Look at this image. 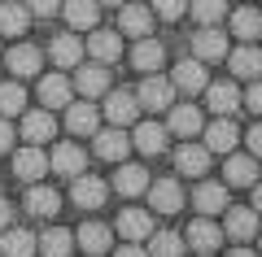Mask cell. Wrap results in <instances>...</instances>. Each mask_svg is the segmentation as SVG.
<instances>
[{"label": "cell", "mask_w": 262, "mask_h": 257, "mask_svg": "<svg viewBox=\"0 0 262 257\" xmlns=\"http://www.w3.org/2000/svg\"><path fill=\"white\" fill-rule=\"evenodd\" d=\"M136 101H140V109H170V105H175V83L153 70V74H144V83L136 87Z\"/></svg>", "instance_id": "6da1fadb"}, {"label": "cell", "mask_w": 262, "mask_h": 257, "mask_svg": "<svg viewBox=\"0 0 262 257\" xmlns=\"http://www.w3.org/2000/svg\"><path fill=\"white\" fill-rule=\"evenodd\" d=\"M227 157V166H223V183L227 188H253L258 183V157L253 153H223Z\"/></svg>", "instance_id": "7a4b0ae2"}, {"label": "cell", "mask_w": 262, "mask_h": 257, "mask_svg": "<svg viewBox=\"0 0 262 257\" xmlns=\"http://www.w3.org/2000/svg\"><path fill=\"white\" fill-rule=\"evenodd\" d=\"M105 196H110V183L96 179V175H83V170H79L75 183H70V201H75L79 209H101Z\"/></svg>", "instance_id": "3957f363"}, {"label": "cell", "mask_w": 262, "mask_h": 257, "mask_svg": "<svg viewBox=\"0 0 262 257\" xmlns=\"http://www.w3.org/2000/svg\"><path fill=\"white\" fill-rule=\"evenodd\" d=\"M192 57L196 61H223L227 57V31H219V22L201 27L192 35Z\"/></svg>", "instance_id": "277c9868"}, {"label": "cell", "mask_w": 262, "mask_h": 257, "mask_svg": "<svg viewBox=\"0 0 262 257\" xmlns=\"http://www.w3.org/2000/svg\"><path fill=\"white\" fill-rule=\"evenodd\" d=\"M201 135H206V148H210V153H232L236 139H241V131H236V122L227 118V113H214V122L201 127Z\"/></svg>", "instance_id": "5b68a950"}, {"label": "cell", "mask_w": 262, "mask_h": 257, "mask_svg": "<svg viewBox=\"0 0 262 257\" xmlns=\"http://www.w3.org/2000/svg\"><path fill=\"white\" fill-rule=\"evenodd\" d=\"M227 222H223V236L227 240H253L258 236V214L253 205H227Z\"/></svg>", "instance_id": "8992f818"}, {"label": "cell", "mask_w": 262, "mask_h": 257, "mask_svg": "<svg viewBox=\"0 0 262 257\" xmlns=\"http://www.w3.org/2000/svg\"><path fill=\"white\" fill-rule=\"evenodd\" d=\"M75 87L83 101H96V96L110 92V65H75Z\"/></svg>", "instance_id": "52a82bcc"}, {"label": "cell", "mask_w": 262, "mask_h": 257, "mask_svg": "<svg viewBox=\"0 0 262 257\" xmlns=\"http://www.w3.org/2000/svg\"><path fill=\"white\" fill-rule=\"evenodd\" d=\"M96 127H101V109L92 101H70L66 105V131L70 135H92Z\"/></svg>", "instance_id": "ba28073f"}, {"label": "cell", "mask_w": 262, "mask_h": 257, "mask_svg": "<svg viewBox=\"0 0 262 257\" xmlns=\"http://www.w3.org/2000/svg\"><path fill=\"white\" fill-rule=\"evenodd\" d=\"M105 118L110 127H127V122L140 118V101L136 92H105Z\"/></svg>", "instance_id": "9c48e42d"}, {"label": "cell", "mask_w": 262, "mask_h": 257, "mask_svg": "<svg viewBox=\"0 0 262 257\" xmlns=\"http://www.w3.org/2000/svg\"><path fill=\"white\" fill-rule=\"evenodd\" d=\"M175 170H184L188 179H206V170H210V148L206 144H179L175 148Z\"/></svg>", "instance_id": "30bf717a"}, {"label": "cell", "mask_w": 262, "mask_h": 257, "mask_svg": "<svg viewBox=\"0 0 262 257\" xmlns=\"http://www.w3.org/2000/svg\"><path fill=\"white\" fill-rule=\"evenodd\" d=\"M144 192H149V205L158 214H179L184 209V188H179L175 179H158V183H149Z\"/></svg>", "instance_id": "8fae6325"}, {"label": "cell", "mask_w": 262, "mask_h": 257, "mask_svg": "<svg viewBox=\"0 0 262 257\" xmlns=\"http://www.w3.org/2000/svg\"><path fill=\"white\" fill-rule=\"evenodd\" d=\"M201 109L196 105H170L166 109V135H201Z\"/></svg>", "instance_id": "7c38bea8"}, {"label": "cell", "mask_w": 262, "mask_h": 257, "mask_svg": "<svg viewBox=\"0 0 262 257\" xmlns=\"http://www.w3.org/2000/svg\"><path fill=\"white\" fill-rule=\"evenodd\" d=\"M227 65H232L236 79H262V53H258L253 44L227 48Z\"/></svg>", "instance_id": "4fadbf2b"}, {"label": "cell", "mask_w": 262, "mask_h": 257, "mask_svg": "<svg viewBox=\"0 0 262 257\" xmlns=\"http://www.w3.org/2000/svg\"><path fill=\"white\" fill-rule=\"evenodd\" d=\"M92 135H96V157H105V161H122L131 153V135H122V127H110V131L96 127Z\"/></svg>", "instance_id": "5bb4252c"}, {"label": "cell", "mask_w": 262, "mask_h": 257, "mask_svg": "<svg viewBox=\"0 0 262 257\" xmlns=\"http://www.w3.org/2000/svg\"><path fill=\"white\" fill-rule=\"evenodd\" d=\"M83 166H88V153H83L79 144H70V139H66V144H57L53 157H48V170H57V175H70V179H75Z\"/></svg>", "instance_id": "9a60e30c"}, {"label": "cell", "mask_w": 262, "mask_h": 257, "mask_svg": "<svg viewBox=\"0 0 262 257\" xmlns=\"http://www.w3.org/2000/svg\"><path fill=\"white\" fill-rule=\"evenodd\" d=\"M57 13H66V22L75 31H92L96 22H101V5H96V0H61Z\"/></svg>", "instance_id": "2e32d148"}, {"label": "cell", "mask_w": 262, "mask_h": 257, "mask_svg": "<svg viewBox=\"0 0 262 257\" xmlns=\"http://www.w3.org/2000/svg\"><path fill=\"white\" fill-rule=\"evenodd\" d=\"M88 53H92L101 65H114L122 57V35H118V31H96L92 27V35H88Z\"/></svg>", "instance_id": "e0dca14e"}, {"label": "cell", "mask_w": 262, "mask_h": 257, "mask_svg": "<svg viewBox=\"0 0 262 257\" xmlns=\"http://www.w3.org/2000/svg\"><path fill=\"white\" fill-rule=\"evenodd\" d=\"M118 31L131 39H140L153 31V13L144 9V5H131V0H122V13H118Z\"/></svg>", "instance_id": "ac0fdd59"}, {"label": "cell", "mask_w": 262, "mask_h": 257, "mask_svg": "<svg viewBox=\"0 0 262 257\" xmlns=\"http://www.w3.org/2000/svg\"><path fill=\"white\" fill-rule=\"evenodd\" d=\"M162 61H166V48H162L158 39H149V35H140V39H136V48H131V65H136L140 74L162 70Z\"/></svg>", "instance_id": "d6986e66"}, {"label": "cell", "mask_w": 262, "mask_h": 257, "mask_svg": "<svg viewBox=\"0 0 262 257\" xmlns=\"http://www.w3.org/2000/svg\"><path fill=\"white\" fill-rule=\"evenodd\" d=\"M201 92H206V109H210V113H227V118H232L236 105H241L236 83H206Z\"/></svg>", "instance_id": "ffe728a7"}, {"label": "cell", "mask_w": 262, "mask_h": 257, "mask_svg": "<svg viewBox=\"0 0 262 257\" xmlns=\"http://www.w3.org/2000/svg\"><path fill=\"white\" fill-rule=\"evenodd\" d=\"M75 240H79V248H83L88 257H101V253H110V244H114V231L105 227V222H83Z\"/></svg>", "instance_id": "44dd1931"}, {"label": "cell", "mask_w": 262, "mask_h": 257, "mask_svg": "<svg viewBox=\"0 0 262 257\" xmlns=\"http://www.w3.org/2000/svg\"><path fill=\"white\" fill-rule=\"evenodd\" d=\"M192 205L201 214H223L227 209V183H210V179H201V183H196V192H192Z\"/></svg>", "instance_id": "7402d4cb"}, {"label": "cell", "mask_w": 262, "mask_h": 257, "mask_svg": "<svg viewBox=\"0 0 262 257\" xmlns=\"http://www.w3.org/2000/svg\"><path fill=\"white\" fill-rule=\"evenodd\" d=\"M70 96H75V87H70L66 74H48V79H39V101H44V109H66Z\"/></svg>", "instance_id": "603a6c76"}, {"label": "cell", "mask_w": 262, "mask_h": 257, "mask_svg": "<svg viewBox=\"0 0 262 257\" xmlns=\"http://www.w3.org/2000/svg\"><path fill=\"white\" fill-rule=\"evenodd\" d=\"M170 83H175V92H201V87H206V61H196V57H192V61H179L175 65V74H170Z\"/></svg>", "instance_id": "cb8c5ba5"}, {"label": "cell", "mask_w": 262, "mask_h": 257, "mask_svg": "<svg viewBox=\"0 0 262 257\" xmlns=\"http://www.w3.org/2000/svg\"><path fill=\"white\" fill-rule=\"evenodd\" d=\"M44 170H48V157H44V148H39V144H31V148H22V153H13V175H18V179L35 183Z\"/></svg>", "instance_id": "d4e9b609"}, {"label": "cell", "mask_w": 262, "mask_h": 257, "mask_svg": "<svg viewBox=\"0 0 262 257\" xmlns=\"http://www.w3.org/2000/svg\"><path fill=\"white\" fill-rule=\"evenodd\" d=\"M22 135H27V144H48V139L57 135V122L48 109H31L27 118H22Z\"/></svg>", "instance_id": "484cf974"}, {"label": "cell", "mask_w": 262, "mask_h": 257, "mask_svg": "<svg viewBox=\"0 0 262 257\" xmlns=\"http://www.w3.org/2000/svg\"><path fill=\"white\" fill-rule=\"evenodd\" d=\"M35 253H44V257H70L75 253V236L66 227H48L44 236H35Z\"/></svg>", "instance_id": "4316f807"}, {"label": "cell", "mask_w": 262, "mask_h": 257, "mask_svg": "<svg viewBox=\"0 0 262 257\" xmlns=\"http://www.w3.org/2000/svg\"><path fill=\"white\" fill-rule=\"evenodd\" d=\"M131 148H140V153H149V157L166 153V127H162V122H140L136 135H131Z\"/></svg>", "instance_id": "83f0119b"}, {"label": "cell", "mask_w": 262, "mask_h": 257, "mask_svg": "<svg viewBox=\"0 0 262 257\" xmlns=\"http://www.w3.org/2000/svg\"><path fill=\"white\" fill-rule=\"evenodd\" d=\"M149 231H153V218H149V209H122L118 214V236L122 240H149Z\"/></svg>", "instance_id": "f1b7e54d"}, {"label": "cell", "mask_w": 262, "mask_h": 257, "mask_svg": "<svg viewBox=\"0 0 262 257\" xmlns=\"http://www.w3.org/2000/svg\"><path fill=\"white\" fill-rule=\"evenodd\" d=\"M149 188V170L144 166H118L114 170V192L118 196H140Z\"/></svg>", "instance_id": "f546056e"}, {"label": "cell", "mask_w": 262, "mask_h": 257, "mask_svg": "<svg viewBox=\"0 0 262 257\" xmlns=\"http://www.w3.org/2000/svg\"><path fill=\"white\" fill-rule=\"evenodd\" d=\"M219 240H223V231H219L214 222H210L206 214H201V218H196L192 227H188V240H184V244H192L196 253H214V248H219Z\"/></svg>", "instance_id": "4dcf8cb0"}, {"label": "cell", "mask_w": 262, "mask_h": 257, "mask_svg": "<svg viewBox=\"0 0 262 257\" xmlns=\"http://www.w3.org/2000/svg\"><path fill=\"white\" fill-rule=\"evenodd\" d=\"M27 27H31V9L27 5H13V0H5L0 5V35H27Z\"/></svg>", "instance_id": "1f68e13d"}, {"label": "cell", "mask_w": 262, "mask_h": 257, "mask_svg": "<svg viewBox=\"0 0 262 257\" xmlns=\"http://www.w3.org/2000/svg\"><path fill=\"white\" fill-rule=\"evenodd\" d=\"M39 61H44V53H39L35 44H13L9 48V70L18 74V79H31V74L39 70Z\"/></svg>", "instance_id": "d6a6232c"}, {"label": "cell", "mask_w": 262, "mask_h": 257, "mask_svg": "<svg viewBox=\"0 0 262 257\" xmlns=\"http://www.w3.org/2000/svg\"><path fill=\"white\" fill-rule=\"evenodd\" d=\"M232 35L245 39V44H253V39L262 35V9H253V5L236 9V13H232Z\"/></svg>", "instance_id": "836d02e7"}, {"label": "cell", "mask_w": 262, "mask_h": 257, "mask_svg": "<svg viewBox=\"0 0 262 257\" xmlns=\"http://www.w3.org/2000/svg\"><path fill=\"white\" fill-rule=\"evenodd\" d=\"M48 57H53L57 65H66V70H75L79 57H83V44H79V35H70V31H66V35H57L53 44H48Z\"/></svg>", "instance_id": "e575fe53"}, {"label": "cell", "mask_w": 262, "mask_h": 257, "mask_svg": "<svg viewBox=\"0 0 262 257\" xmlns=\"http://www.w3.org/2000/svg\"><path fill=\"white\" fill-rule=\"evenodd\" d=\"M0 253L5 257H35V236L22 227H5V236H0Z\"/></svg>", "instance_id": "d590c367"}, {"label": "cell", "mask_w": 262, "mask_h": 257, "mask_svg": "<svg viewBox=\"0 0 262 257\" xmlns=\"http://www.w3.org/2000/svg\"><path fill=\"white\" fill-rule=\"evenodd\" d=\"M27 209L35 214V218H53L57 209H61V192H57V188H31L27 192Z\"/></svg>", "instance_id": "8d00e7d4"}, {"label": "cell", "mask_w": 262, "mask_h": 257, "mask_svg": "<svg viewBox=\"0 0 262 257\" xmlns=\"http://www.w3.org/2000/svg\"><path fill=\"white\" fill-rule=\"evenodd\" d=\"M149 257H184V236L179 231H158L149 240Z\"/></svg>", "instance_id": "74e56055"}, {"label": "cell", "mask_w": 262, "mask_h": 257, "mask_svg": "<svg viewBox=\"0 0 262 257\" xmlns=\"http://www.w3.org/2000/svg\"><path fill=\"white\" fill-rule=\"evenodd\" d=\"M27 109V92L22 83H0V118H13V113Z\"/></svg>", "instance_id": "f35d334b"}, {"label": "cell", "mask_w": 262, "mask_h": 257, "mask_svg": "<svg viewBox=\"0 0 262 257\" xmlns=\"http://www.w3.org/2000/svg\"><path fill=\"white\" fill-rule=\"evenodd\" d=\"M188 9H192V18L201 22V27H210V22L227 18V0H188Z\"/></svg>", "instance_id": "ab89813d"}, {"label": "cell", "mask_w": 262, "mask_h": 257, "mask_svg": "<svg viewBox=\"0 0 262 257\" xmlns=\"http://www.w3.org/2000/svg\"><path fill=\"white\" fill-rule=\"evenodd\" d=\"M184 9H188V0H153V13H158V18H166V22H175Z\"/></svg>", "instance_id": "60d3db41"}, {"label": "cell", "mask_w": 262, "mask_h": 257, "mask_svg": "<svg viewBox=\"0 0 262 257\" xmlns=\"http://www.w3.org/2000/svg\"><path fill=\"white\" fill-rule=\"evenodd\" d=\"M241 101L249 105V113H258V118H262V79H249V92H245Z\"/></svg>", "instance_id": "b9f144b4"}, {"label": "cell", "mask_w": 262, "mask_h": 257, "mask_svg": "<svg viewBox=\"0 0 262 257\" xmlns=\"http://www.w3.org/2000/svg\"><path fill=\"white\" fill-rule=\"evenodd\" d=\"M27 9L35 13V18H53V13L61 9V0H27Z\"/></svg>", "instance_id": "7bdbcfd3"}, {"label": "cell", "mask_w": 262, "mask_h": 257, "mask_svg": "<svg viewBox=\"0 0 262 257\" xmlns=\"http://www.w3.org/2000/svg\"><path fill=\"white\" fill-rule=\"evenodd\" d=\"M245 144H249L253 157H262V122H253V127L245 131Z\"/></svg>", "instance_id": "ee69618b"}, {"label": "cell", "mask_w": 262, "mask_h": 257, "mask_svg": "<svg viewBox=\"0 0 262 257\" xmlns=\"http://www.w3.org/2000/svg\"><path fill=\"white\" fill-rule=\"evenodd\" d=\"M114 257H149V253L140 248V240H127V244H122V248H118Z\"/></svg>", "instance_id": "f6af8a7d"}, {"label": "cell", "mask_w": 262, "mask_h": 257, "mask_svg": "<svg viewBox=\"0 0 262 257\" xmlns=\"http://www.w3.org/2000/svg\"><path fill=\"white\" fill-rule=\"evenodd\" d=\"M9 144H13V127L9 118H0V153H9Z\"/></svg>", "instance_id": "bcb514c9"}, {"label": "cell", "mask_w": 262, "mask_h": 257, "mask_svg": "<svg viewBox=\"0 0 262 257\" xmlns=\"http://www.w3.org/2000/svg\"><path fill=\"white\" fill-rule=\"evenodd\" d=\"M9 218H13V205H9V201H5V196H0V231L9 227Z\"/></svg>", "instance_id": "7dc6e473"}, {"label": "cell", "mask_w": 262, "mask_h": 257, "mask_svg": "<svg viewBox=\"0 0 262 257\" xmlns=\"http://www.w3.org/2000/svg\"><path fill=\"white\" fill-rule=\"evenodd\" d=\"M253 214L262 218V183H253Z\"/></svg>", "instance_id": "c3c4849f"}, {"label": "cell", "mask_w": 262, "mask_h": 257, "mask_svg": "<svg viewBox=\"0 0 262 257\" xmlns=\"http://www.w3.org/2000/svg\"><path fill=\"white\" fill-rule=\"evenodd\" d=\"M227 257H258V253H253V248H245V244H236V248H232Z\"/></svg>", "instance_id": "681fc988"}, {"label": "cell", "mask_w": 262, "mask_h": 257, "mask_svg": "<svg viewBox=\"0 0 262 257\" xmlns=\"http://www.w3.org/2000/svg\"><path fill=\"white\" fill-rule=\"evenodd\" d=\"M96 5H122V0H96Z\"/></svg>", "instance_id": "f907efd6"}, {"label": "cell", "mask_w": 262, "mask_h": 257, "mask_svg": "<svg viewBox=\"0 0 262 257\" xmlns=\"http://www.w3.org/2000/svg\"><path fill=\"white\" fill-rule=\"evenodd\" d=\"M258 248H262V236H258Z\"/></svg>", "instance_id": "816d5d0a"}, {"label": "cell", "mask_w": 262, "mask_h": 257, "mask_svg": "<svg viewBox=\"0 0 262 257\" xmlns=\"http://www.w3.org/2000/svg\"><path fill=\"white\" fill-rule=\"evenodd\" d=\"M201 257H210V253H201Z\"/></svg>", "instance_id": "f5cc1de1"}]
</instances>
